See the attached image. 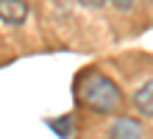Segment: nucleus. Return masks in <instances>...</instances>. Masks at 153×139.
<instances>
[{
    "label": "nucleus",
    "mask_w": 153,
    "mask_h": 139,
    "mask_svg": "<svg viewBox=\"0 0 153 139\" xmlns=\"http://www.w3.org/2000/svg\"><path fill=\"white\" fill-rule=\"evenodd\" d=\"M78 97L86 109L97 111V114H117L123 106V92L120 86L103 72H86L81 78Z\"/></svg>",
    "instance_id": "f257e3e1"
},
{
    "label": "nucleus",
    "mask_w": 153,
    "mask_h": 139,
    "mask_svg": "<svg viewBox=\"0 0 153 139\" xmlns=\"http://www.w3.org/2000/svg\"><path fill=\"white\" fill-rule=\"evenodd\" d=\"M25 17H28V3H22V0H0V22L22 25Z\"/></svg>",
    "instance_id": "f03ea898"
},
{
    "label": "nucleus",
    "mask_w": 153,
    "mask_h": 139,
    "mask_svg": "<svg viewBox=\"0 0 153 139\" xmlns=\"http://www.w3.org/2000/svg\"><path fill=\"white\" fill-rule=\"evenodd\" d=\"M142 134H145V128H142V123L134 120V117H120L111 125V131H109L111 139H142Z\"/></svg>",
    "instance_id": "7ed1b4c3"
},
{
    "label": "nucleus",
    "mask_w": 153,
    "mask_h": 139,
    "mask_svg": "<svg viewBox=\"0 0 153 139\" xmlns=\"http://www.w3.org/2000/svg\"><path fill=\"white\" fill-rule=\"evenodd\" d=\"M134 109H137L142 117H153V78L145 81L134 92Z\"/></svg>",
    "instance_id": "20e7f679"
},
{
    "label": "nucleus",
    "mask_w": 153,
    "mask_h": 139,
    "mask_svg": "<svg viewBox=\"0 0 153 139\" xmlns=\"http://www.w3.org/2000/svg\"><path fill=\"white\" fill-rule=\"evenodd\" d=\"M117 8H131V0H117Z\"/></svg>",
    "instance_id": "39448f33"
}]
</instances>
